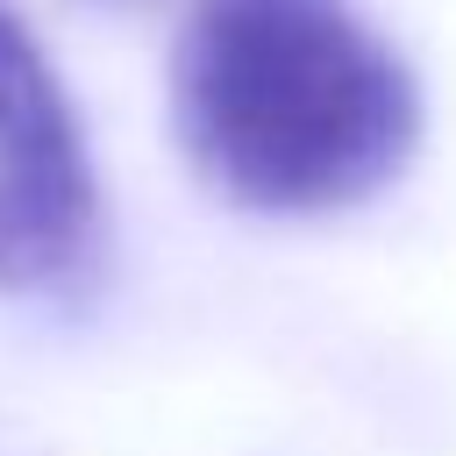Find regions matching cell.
<instances>
[{"label":"cell","mask_w":456,"mask_h":456,"mask_svg":"<svg viewBox=\"0 0 456 456\" xmlns=\"http://www.w3.org/2000/svg\"><path fill=\"white\" fill-rule=\"evenodd\" d=\"M171 114L200 178L256 214L356 207L420 142V86L349 0H192Z\"/></svg>","instance_id":"6da1fadb"},{"label":"cell","mask_w":456,"mask_h":456,"mask_svg":"<svg viewBox=\"0 0 456 456\" xmlns=\"http://www.w3.org/2000/svg\"><path fill=\"white\" fill-rule=\"evenodd\" d=\"M93 235V164L71 121V100L21 28L0 7V292L50 285L78 264Z\"/></svg>","instance_id":"7a4b0ae2"}]
</instances>
